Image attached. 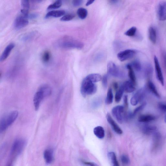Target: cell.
Segmentation results:
<instances>
[{
  "label": "cell",
  "instance_id": "1",
  "mask_svg": "<svg viewBox=\"0 0 166 166\" xmlns=\"http://www.w3.org/2000/svg\"><path fill=\"white\" fill-rule=\"evenodd\" d=\"M52 90L50 87L46 84L41 85L36 92L33 99L34 104L36 111L38 110L41 102L46 97L50 95Z\"/></svg>",
  "mask_w": 166,
  "mask_h": 166
},
{
  "label": "cell",
  "instance_id": "2",
  "mask_svg": "<svg viewBox=\"0 0 166 166\" xmlns=\"http://www.w3.org/2000/svg\"><path fill=\"white\" fill-rule=\"evenodd\" d=\"M58 45L62 48L76 49L81 50L83 49L84 45L82 42L69 36L65 37L60 39L58 43Z\"/></svg>",
  "mask_w": 166,
  "mask_h": 166
},
{
  "label": "cell",
  "instance_id": "3",
  "mask_svg": "<svg viewBox=\"0 0 166 166\" xmlns=\"http://www.w3.org/2000/svg\"><path fill=\"white\" fill-rule=\"evenodd\" d=\"M18 112L14 111L3 116L0 121V132L2 133L8 128L17 119Z\"/></svg>",
  "mask_w": 166,
  "mask_h": 166
},
{
  "label": "cell",
  "instance_id": "4",
  "mask_svg": "<svg viewBox=\"0 0 166 166\" xmlns=\"http://www.w3.org/2000/svg\"><path fill=\"white\" fill-rule=\"evenodd\" d=\"M97 90V86L87 76L83 80L81 88V92L84 97L88 95L95 93Z\"/></svg>",
  "mask_w": 166,
  "mask_h": 166
},
{
  "label": "cell",
  "instance_id": "5",
  "mask_svg": "<svg viewBox=\"0 0 166 166\" xmlns=\"http://www.w3.org/2000/svg\"><path fill=\"white\" fill-rule=\"evenodd\" d=\"M26 144V141L25 139H19L16 140L11 150L10 156L14 157L21 154L25 148Z\"/></svg>",
  "mask_w": 166,
  "mask_h": 166
},
{
  "label": "cell",
  "instance_id": "6",
  "mask_svg": "<svg viewBox=\"0 0 166 166\" xmlns=\"http://www.w3.org/2000/svg\"><path fill=\"white\" fill-rule=\"evenodd\" d=\"M124 106H117L114 107L112 110V113L117 121L121 124L125 120L126 112Z\"/></svg>",
  "mask_w": 166,
  "mask_h": 166
},
{
  "label": "cell",
  "instance_id": "7",
  "mask_svg": "<svg viewBox=\"0 0 166 166\" xmlns=\"http://www.w3.org/2000/svg\"><path fill=\"white\" fill-rule=\"evenodd\" d=\"M107 69L108 74L112 76L120 78L125 77L124 73L112 62H110L108 63Z\"/></svg>",
  "mask_w": 166,
  "mask_h": 166
},
{
  "label": "cell",
  "instance_id": "8",
  "mask_svg": "<svg viewBox=\"0 0 166 166\" xmlns=\"http://www.w3.org/2000/svg\"><path fill=\"white\" fill-rule=\"evenodd\" d=\"M146 93L145 89L143 88L138 90L130 100V103L133 106L137 105L139 102L142 101L144 99Z\"/></svg>",
  "mask_w": 166,
  "mask_h": 166
},
{
  "label": "cell",
  "instance_id": "9",
  "mask_svg": "<svg viewBox=\"0 0 166 166\" xmlns=\"http://www.w3.org/2000/svg\"><path fill=\"white\" fill-rule=\"evenodd\" d=\"M28 23V18L21 14L16 18L14 26L16 29H20L26 26Z\"/></svg>",
  "mask_w": 166,
  "mask_h": 166
},
{
  "label": "cell",
  "instance_id": "10",
  "mask_svg": "<svg viewBox=\"0 0 166 166\" xmlns=\"http://www.w3.org/2000/svg\"><path fill=\"white\" fill-rule=\"evenodd\" d=\"M135 50H127L120 52L117 55V57L121 61H124L133 57L136 54Z\"/></svg>",
  "mask_w": 166,
  "mask_h": 166
},
{
  "label": "cell",
  "instance_id": "11",
  "mask_svg": "<svg viewBox=\"0 0 166 166\" xmlns=\"http://www.w3.org/2000/svg\"><path fill=\"white\" fill-rule=\"evenodd\" d=\"M154 60L156 78L161 85L164 86V80L162 70L159 60H158L156 56H154Z\"/></svg>",
  "mask_w": 166,
  "mask_h": 166
},
{
  "label": "cell",
  "instance_id": "12",
  "mask_svg": "<svg viewBox=\"0 0 166 166\" xmlns=\"http://www.w3.org/2000/svg\"><path fill=\"white\" fill-rule=\"evenodd\" d=\"M158 18L161 21L166 20V1L161 2L158 5L157 10Z\"/></svg>",
  "mask_w": 166,
  "mask_h": 166
},
{
  "label": "cell",
  "instance_id": "13",
  "mask_svg": "<svg viewBox=\"0 0 166 166\" xmlns=\"http://www.w3.org/2000/svg\"><path fill=\"white\" fill-rule=\"evenodd\" d=\"M162 142V138L160 133L157 132L153 134L152 151H156L161 147Z\"/></svg>",
  "mask_w": 166,
  "mask_h": 166
},
{
  "label": "cell",
  "instance_id": "14",
  "mask_svg": "<svg viewBox=\"0 0 166 166\" xmlns=\"http://www.w3.org/2000/svg\"><path fill=\"white\" fill-rule=\"evenodd\" d=\"M107 120L108 123L111 126L114 131L117 134L121 135L123 133V131L119 126L113 119L111 116L108 113L106 116Z\"/></svg>",
  "mask_w": 166,
  "mask_h": 166
},
{
  "label": "cell",
  "instance_id": "15",
  "mask_svg": "<svg viewBox=\"0 0 166 166\" xmlns=\"http://www.w3.org/2000/svg\"><path fill=\"white\" fill-rule=\"evenodd\" d=\"M15 45L14 43H11L8 45L4 49L2 54L0 61L3 62L6 60L8 57L12 50L14 49Z\"/></svg>",
  "mask_w": 166,
  "mask_h": 166
},
{
  "label": "cell",
  "instance_id": "16",
  "mask_svg": "<svg viewBox=\"0 0 166 166\" xmlns=\"http://www.w3.org/2000/svg\"><path fill=\"white\" fill-rule=\"evenodd\" d=\"M53 151L52 149H48L45 150L44 153V157L46 163L50 164L54 160Z\"/></svg>",
  "mask_w": 166,
  "mask_h": 166
},
{
  "label": "cell",
  "instance_id": "17",
  "mask_svg": "<svg viewBox=\"0 0 166 166\" xmlns=\"http://www.w3.org/2000/svg\"><path fill=\"white\" fill-rule=\"evenodd\" d=\"M156 126H153L145 125L142 128L141 130L143 133L147 135H149L153 134L157 130Z\"/></svg>",
  "mask_w": 166,
  "mask_h": 166
},
{
  "label": "cell",
  "instance_id": "18",
  "mask_svg": "<svg viewBox=\"0 0 166 166\" xmlns=\"http://www.w3.org/2000/svg\"><path fill=\"white\" fill-rule=\"evenodd\" d=\"M155 117L152 115H142L139 116L138 121L141 123H148L155 120Z\"/></svg>",
  "mask_w": 166,
  "mask_h": 166
},
{
  "label": "cell",
  "instance_id": "19",
  "mask_svg": "<svg viewBox=\"0 0 166 166\" xmlns=\"http://www.w3.org/2000/svg\"><path fill=\"white\" fill-rule=\"evenodd\" d=\"M65 13V12L63 10L51 11L46 14L45 18H46L50 17L58 18L64 15Z\"/></svg>",
  "mask_w": 166,
  "mask_h": 166
},
{
  "label": "cell",
  "instance_id": "20",
  "mask_svg": "<svg viewBox=\"0 0 166 166\" xmlns=\"http://www.w3.org/2000/svg\"><path fill=\"white\" fill-rule=\"evenodd\" d=\"M21 5L22 7L21 10V14L27 17L30 8L29 0H21Z\"/></svg>",
  "mask_w": 166,
  "mask_h": 166
},
{
  "label": "cell",
  "instance_id": "21",
  "mask_svg": "<svg viewBox=\"0 0 166 166\" xmlns=\"http://www.w3.org/2000/svg\"><path fill=\"white\" fill-rule=\"evenodd\" d=\"M124 91L126 92L131 93L136 89L135 85L130 81L125 82L122 85Z\"/></svg>",
  "mask_w": 166,
  "mask_h": 166
},
{
  "label": "cell",
  "instance_id": "22",
  "mask_svg": "<svg viewBox=\"0 0 166 166\" xmlns=\"http://www.w3.org/2000/svg\"><path fill=\"white\" fill-rule=\"evenodd\" d=\"M93 133L94 135L99 139H103L105 137V130L101 126H98L95 128L93 130Z\"/></svg>",
  "mask_w": 166,
  "mask_h": 166
},
{
  "label": "cell",
  "instance_id": "23",
  "mask_svg": "<svg viewBox=\"0 0 166 166\" xmlns=\"http://www.w3.org/2000/svg\"><path fill=\"white\" fill-rule=\"evenodd\" d=\"M148 89L158 98L160 97V94L158 92L156 87L154 83L151 81H149L147 84Z\"/></svg>",
  "mask_w": 166,
  "mask_h": 166
},
{
  "label": "cell",
  "instance_id": "24",
  "mask_svg": "<svg viewBox=\"0 0 166 166\" xmlns=\"http://www.w3.org/2000/svg\"><path fill=\"white\" fill-rule=\"evenodd\" d=\"M149 37L150 41L155 44L157 41V33L155 29L153 27H150L149 29Z\"/></svg>",
  "mask_w": 166,
  "mask_h": 166
},
{
  "label": "cell",
  "instance_id": "25",
  "mask_svg": "<svg viewBox=\"0 0 166 166\" xmlns=\"http://www.w3.org/2000/svg\"><path fill=\"white\" fill-rule=\"evenodd\" d=\"M126 68L128 70L129 76L130 78V81L134 84L135 85L136 83V77L132 67L131 64H128L126 65Z\"/></svg>",
  "mask_w": 166,
  "mask_h": 166
},
{
  "label": "cell",
  "instance_id": "26",
  "mask_svg": "<svg viewBox=\"0 0 166 166\" xmlns=\"http://www.w3.org/2000/svg\"><path fill=\"white\" fill-rule=\"evenodd\" d=\"M108 157L111 163L114 166H119L116 155L114 152H110L108 153Z\"/></svg>",
  "mask_w": 166,
  "mask_h": 166
},
{
  "label": "cell",
  "instance_id": "27",
  "mask_svg": "<svg viewBox=\"0 0 166 166\" xmlns=\"http://www.w3.org/2000/svg\"><path fill=\"white\" fill-rule=\"evenodd\" d=\"M124 91V89L123 85H121L116 92L115 100L116 102H119L121 100L123 95V94Z\"/></svg>",
  "mask_w": 166,
  "mask_h": 166
},
{
  "label": "cell",
  "instance_id": "28",
  "mask_svg": "<svg viewBox=\"0 0 166 166\" xmlns=\"http://www.w3.org/2000/svg\"><path fill=\"white\" fill-rule=\"evenodd\" d=\"M78 16L81 19L83 20L85 19L88 15V11L83 7L78 9L77 12Z\"/></svg>",
  "mask_w": 166,
  "mask_h": 166
},
{
  "label": "cell",
  "instance_id": "29",
  "mask_svg": "<svg viewBox=\"0 0 166 166\" xmlns=\"http://www.w3.org/2000/svg\"><path fill=\"white\" fill-rule=\"evenodd\" d=\"M94 83L100 81L102 80V76L99 74H92L87 76Z\"/></svg>",
  "mask_w": 166,
  "mask_h": 166
},
{
  "label": "cell",
  "instance_id": "30",
  "mask_svg": "<svg viewBox=\"0 0 166 166\" xmlns=\"http://www.w3.org/2000/svg\"><path fill=\"white\" fill-rule=\"evenodd\" d=\"M113 94L112 89L109 88L107 92V96L106 100V103L107 105L111 104L113 102Z\"/></svg>",
  "mask_w": 166,
  "mask_h": 166
},
{
  "label": "cell",
  "instance_id": "31",
  "mask_svg": "<svg viewBox=\"0 0 166 166\" xmlns=\"http://www.w3.org/2000/svg\"><path fill=\"white\" fill-rule=\"evenodd\" d=\"M62 4L61 0H56V2L53 4L49 5L47 9L48 10L57 9L61 7Z\"/></svg>",
  "mask_w": 166,
  "mask_h": 166
},
{
  "label": "cell",
  "instance_id": "32",
  "mask_svg": "<svg viewBox=\"0 0 166 166\" xmlns=\"http://www.w3.org/2000/svg\"><path fill=\"white\" fill-rule=\"evenodd\" d=\"M51 58V55L48 51H45L43 54L42 56V60L45 63H47L49 62Z\"/></svg>",
  "mask_w": 166,
  "mask_h": 166
},
{
  "label": "cell",
  "instance_id": "33",
  "mask_svg": "<svg viewBox=\"0 0 166 166\" xmlns=\"http://www.w3.org/2000/svg\"><path fill=\"white\" fill-rule=\"evenodd\" d=\"M137 29L135 27H132L125 33L126 36L133 37L135 36L136 33Z\"/></svg>",
  "mask_w": 166,
  "mask_h": 166
},
{
  "label": "cell",
  "instance_id": "34",
  "mask_svg": "<svg viewBox=\"0 0 166 166\" xmlns=\"http://www.w3.org/2000/svg\"><path fill=\"white\" fill-rule=\"evenodd\" d=\"M131 65L132 68L137 71V72H140L141 69V63L138 60H135L133 61Z\"/></svg>",
  "mask_w": 166,
  "mask_h": 166
},
{
  "label": "cell",
  "instance_id": "35",
  "mask_svg": "<svg viewBox=\"0 0 166 166\" xmlns=\"http://www.w3.org/2000/svg\"><path fill=\"white\" fill-rule=\"evenodd\" d=\"M146 105L145 102H144L143 104L140 106L137 107L134 110L133 112L132 113V117L133 118L134 116H135L137 114L140 112L145 107Z\"/></svg>",
  "mask_w": 166,
  "mask_h": 166
},
{
  "label": "cell",
  "instance_id": "36",
  "mask_svg": "<svg viewBox=\"0 0 166 166\" xmlns=\"http://www.w3.org/2000/svg\"><path fill=\"white\" fill-rule=\"evenodd\" d=\"M75 17V15L74 14H68L63 17L60 20L62 21H69L72 20Z\"/></svg>",
  "mask_w": 166,
  "mask_h": 166
},
{
  "label": "cell",
  "instance_id": "37",
  "mask_svg": "<svg viewBox=\"0 0 166 166\" xmlns=\"http://www.w3.org/2000/svg\"><path fill=\"white\" fill-rule=\"evenodd\" d=\"M121 160L122 163L125 165H128L130 163L129 157L125 154H123L121 155Z\"/></svg>",
  "mask_w": 166,
  "mask_h": 166
},
{
  "label": "cell",
  "instance_id": "38",
  "mask_svg": "<svg viewBox=\"0 0 166 166\" xmlns=\"http://www.w3.org/2000/svg\"><path fill=\"white\" fill-rule=\"evenodd\" d=\"M35 33H31L26 34L22 37V40L23 41H28L32 39L35 36Z\"/></svg>",
  "mask_w": 166,
  "mask_h": 166
},
{
  "label": "cell",
  "instance_id": "39",
  "mask_svg": "<svg viewBox=\"0 0 166 166\" xmlns=\"http://www.w3.org/2000/svg\"><path fill=\"white\" fill-rule=\"evenodd\" d=\"M145 74L147 77H149L152 74L153 72V69L151 66L149 65H147L145 69Z\"/></svg>",
  "mask_w": 166,
  "mask_h": 166
},
{
  "label": "cell",
  "instance_id": "40",
  "mask_svg": "<svg viewBox=\"0 0 166 166\" xmlns=\"http://www.w3.org/2000/svg\"><path fill=\"white\" fill-rule=\"evenodd\" d=\"M107 75H105L102 78V84L104 88H107Z\"/></svg>",
  "mask_w": 166,
  "mask_h": 166
},
{
  "label": "cell",
  "instance_id": "41",
  "mask_svg": "<svg viewBox=\"0 0 166 166\" xmlns=\"http://www.w3.org/2000/svg\"><path fill=\"white\" fill-rule=\"evenodd\" d=\"M158 107H159V108L162 111L166 112V104L160 102L158 105Z\"/></svg>",
  "mask_w": 166,
  "mask_h": 166
},
{
  "label": "cell",
  "instance_id": "42",
  "mask_svg": "<svg viewBox=\"0 0 166 166\" xmlns=\"http://www.w3.org/2000/svg\"><path fill=\"white\" fill-rule=\"evenodd\" d=\"M83 2V0H73V4L74 7H77L81 5Z\"/></svg>",
  "mask_w": 166,
  "mask_h": 166
},
{
  "label": "cell",
  "instance_id": "43",
  "mask_svg": "<svg viewBox=\"0 0 166 166\" xmlns=\"http://www.w3.org/2000/svg\"><path fill=\"white\" fill-rule=\"evenodd\" d=\"M124 106L125 107V108H127L128 107V97L127 96L125 95L124 96Z\"/></svg>",
  "mask_w": 166,
  "mask_h": 166
},
{
  "label": "cell",
  "instance_id": "44",
  "mask_svg": "<svg viewBox=\"0 0 166 166\" xmlns=\"http://www.w3.org/2000/svg\"><path fill=\"white\" fill-rule=\"evenodd\" d=\"M38 15L36 13H33L30 14H28V18L30 19H34L36 18L37 17Z\"/></svg>",
  "mask_w": 166,
  "mask_h": 166
},
{
  "label": "cell",
  "instance_id": "45",
  "mask_svg": "<svg viewBox=\"0 0 166 166\" xmlns=\"http://www.w3.org/2000/svg\"><path fill=\"white\" fill-rule=\"evenodd\" d=\"M83 162L84 164L86 165H90L92 166H95L97 165L96 164L92 162H86L84 161H83Z\"/></svg>",
  "mask_w": 166,
  "mask_h": 166
},
{
  "label": "cell",
  "instance_id": "46",
  "mask_svg": "<svg viewBox=\"0 0 166 166\" xmlns=\"http://www.w3.org/2000/svg\"><path fill=\"white\" fill-rule=\"evenodd\" d=\"M100 104V100H97L93 102V106L94 107H97Z\"/></svg>",
  "mask_w": 166,
  "mask_h": 166
},
{
  "label": "cell",
  "instance_id": "47",
  "mask_svg": "<svg viewBox=\"0 0 166 166\" xmlns=\"http://www.w3.org/2000/svg\"><path fill=\"white\" fill-rule=\"evenodd\" d=\"M95 1V0H88V1L87 2L86 5V6H89L93 3Z\"/></svg>",
  "mask_w": 166,
  "mask_h": 166
},
{
  "label": "cell",
  "instance_id": "48",
  "mask_svg": "<svg viewBox=\"0 0 166 166\" xmlns=\"http://www.w3.org/2000/svg\"><path fill=\"white\" fill-rule=\"evenodd\" d=\"M113 86L115 90H117L118 88V85L117 83L115 82L113 83Z\"/></svg>",
  "mask_w": 166,
  "mask_h": 166
},
{
  "label": "cell",
  "instance_id": "49",
  "mask_svg": "<svg viewBox=\"0 0 166 166\" xmlns=\"http://www.w3.org/2000/svg\"><path fill=\"white\" fill-rule=\"evenodd\" d=\"M109 1L111 4H115L117 2L118 0H109Z\"/></svg>",
  "mask_w": 166,
  "mask_h": 166
},
{
  "label": "cell",
  "instance_id": "50",
  "mask_svg": "<svg viewBox=\"0 0 166 166\" xmlns=\"http://www.w3.org/2000/svg\"><path fill=\"white\" fill-rule=\"evenodd\" d=\"M33 2L36 3H39L42 2L43 0H31Z\"/></svg>",
  "mask_w": 166,
  "mask_h": 166
},
{
  "label": "cell",
  "instance_id": "51",
  "mask_svg": "<svg viewBox=\"0 0 166 166\" xmlns=\"http://www.w3.org/2000/svg\"><path fill=\"white\" fill-rule=\"evenodd\" d=\"M164 64L165 67H166V54H164Z\"/></svg>",
  "mask_w": 166,
  "mask_h": 166
},
{
  "label": "cell",
  "instance_id": "52",
  "mask_svg": "<svg viewBox=\"0 0 166 166\" xmlns=\"http://www.w3.org/2000/svg\"><path fill=\"white\" fill-rule=\"evenodd\" d=\"M164 121L165 123H166V115H165L164 117Z\"/></svg>",
  "mask_w": 166,
  "mask_h": 166
}]
</instances>
